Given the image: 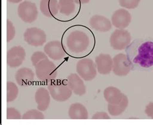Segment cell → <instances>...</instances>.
<instances>
[{"instance_id":"obj_1","label":"cell","mask_w":153,"mask_h":125,"mask_svg":"<svg viewBox=\"0 0 153 125\" xmlns=\"http://www.w3.org/2000/svg\"><path fill=\"white\" fill-rule=\"evenodd\" d=\"M67 47L68 51L74 55H79L86 52L90 46V39L85 32L76 30L68 34Z\"/></svg>"},{"instance_id":"obj_2","label":"cell","mask_w":153,"mask_h":125,"mask_svg":"<svg viewBox=\"0 0 153 125\" xmlns=\"http://www.w3.org/2000/svg\"><path fill=\"white\" fill-rule=\"evenodd\" d=\"M35 72L40 81L51 82L58 75V68L49 59H45L35 66Z\"/></svg>"},{"instance_id":"obj_3","label":"cell","mask_w":153,"mask_h":125,"mask_svg":"<svg viewBox=\"0 0 153 125\" xmlns=\"http://www.w3.org/2000/svg\"><path fill=\"white\" fill-rule=\"evenodd\" d=\"M47 88L50 92L51 97L58 102L67 101L73 94L67 84L59 80L50 82Z\"/></svg>"},{"instance_id":"obj_4","label":"cell","mask_w":153,"mask_h":125,"mask_svg":"<svg viewBox=\"0 0 153 125\" xmlns=\"http://www.w3.org/2000/svg\"><path fill=\"white\" fill-rule=\"evenodd\" d=\"M96 69L95 62L90 58L79 60L76 64V72L85 81H91L96 78Z\"/></svg>"},{"instance_id":"obj_5","label":"cell","mask_w":153,"mask_h":125,"mask_svg":"<svg viewBox=\"0 0 153 125\" xmlns=\"http://www.w3.org/2000/svg\"><path fill=\"white\" fill-rule=\"evenodd\" d=\"M19 18L23 22L31 23L35 22L38 18V11L34 3L29 1H24L18 7Z\"/></svg>"},{"instance_id":"obj_6","label":"cell","mask_w":153,"mask_h":125,"mask_svg":"<svg viewBox=\"0 0 153 125\" xmlns=\"http://www.w3.org/2000/svg\"><path fill=\"white\" fill-rule=\"evenodd\" d=\"M110 44L114 50H123L131 42V35L129 32L125 29H116L110 37Z\"/></svg>"},{"instance_id":"obj_7","label":"cell","mask_w":153,"mask_h":125,"mask_svg":"<svg viewBox=\"0 0 153 125\" xmlns=\"http://www.w3.org/2000/svg\"><path fill=\"white\" fill-rule=\"evenodd\" d=\"M23 37L27 43L34 47L42 46L47 41L45 31L37 27L28 28L24 33Z\"/></svg>"},{"instance_id":"obj_8","label":"cell","mask_w":153,"mask_h":125,"mask_svg":"<svg viewBox=\"0 0 153 125\" xmlns=\"http://www.w3.org/2000/svg\"><path fill=\"white\" fill-rule=\"evenodd\" d=\"M113 66L112 71L114 74L118 76H125L129 73L131 70V66L127 56L122 53H120L114 56L112 58Z\"/></svg>"},{"instance_id":"obj_9","label":"cell","mask_w":153,"mask_h":125,"mask_svg":"<svg viewBox=\"0 0 153 125\" xmlns=\"http://www.w3.org/2000/svg\"><path fill=\"white\" fill-rule=\"evenodd\" d=\"M26 52L22 46H14L7 52V62L10 67L20 66L25 59Z\"/></svg>"},{"instance_id":"obj_10","label":"cell","mask_w":153,"mask_h":125,"mask_svg":"<svg viewBox=\"0 0 153 125\" xmlns=\"http://www.w3.org/2000/svg\"><path fill=\"white\" fill-rule=\"evenodd\" d=\"M131 20V14L125 9L116 10L111 17L112 25L118 29H126L129 25Z\"/></svg>"},{"instance_id":"obj_11","label":"cell","mask_w":153,"mask_h":125,"mask_svg":"<svg viewBox=\"0 0 153 125\" xmlns=\"http://www.w3.org/2000/svg\"><path fill=\"white\" fill-rule=\"evenodd\" d=\"M43 50L49 58L54 60H62L65 55L62 43L58 40H52L48 42L44 47Z\"/></svg>"},{"instance_id":"obj_12","label":"cell","mask_w":153,"mask_h":125,"mask_svg":"<svg viewBox=\"0 0 153 125\" xmlns=\"http://www.w3.org/2000/svg\"><path fill=\"white\" fill-rule=\"evenodd\" d=\"M67 84L74 94L78 96H82L86 94V86L83 79L80 77L78 73H72L68 75L67 80Z\"/></svg>"},{"instance_id":"obj_13","label":"cell","mask_w":153,"mask_h":125,"mask_svg":"<svg viewBox=\"0 0 153 125\" xmlns=\"http://www.w3.org/2000/svg\"><path fill=\"white\" fill-rule=\"evenodd\" d=\"M98 72L101 75H108L112 71L113 60L108 54H100L95 58Z\"/></svg>"},{"instance_id":"obj_14","label":"cell","mask_w":153,"mask_h":125,"mask_svg":"<svg viewBox=\"0 0 153 125\" xmlns=\"http://www.w3.org/2000/svg\"><path fill=\"white\" fill-rule=\"evenodd\" d=\"M89 24L92 29L100 33H106L112 28V23L107 18L102 15L96 14L89 20Z\"/></svg>"},{"instance_id":"obj_15","label":"cell","mask_w":153,"mask_h":125,"mask_svg":"<svg viewBox=\"0 0 153 125\" xmlns=\"http://www.w3.org/2000/svg\"><path fill=\"white\" fill-rule=\"evenodd\" d=\"M51 94L49 90L41 87L36 90L35 100L37 104V108L40 111H46L51 103Z\"/></svg>"},{"instance_id":"obj_16","label":"cell","mask_w":153,"mask_h":125,"mask_svg":"<svg viewBox=\"0 0 153 125\" xmlns=\"http://www.w3.org/2000/svg\"><path fill=\"white\" fill-rule=\"evenodd\" d=\"M15 78L19 86H29L33 83L34 80V73L29 68L22 67L16 73Z\"/></svg>"},{"instance_id":"obj_17","label":"cell","mask_w":153,"mask_h":125,"mask_svg":"<svg viewBox=\"0 0 153 125\" xmlns=\"http://www.w3.org/2000/svg\"><path fill=\"white\" fill-rule=\"evenodd\" d=\"M39 8L42 13L48 18H52L59 12L58 0H41Z\"/></svg>"},{"instance_id":"obj_18","label":"cell","mask_w":153,"mask_h":125,"mask_svg":"<svg viewBox=\"0 0 153 125\" xmlns=\"http://www.w3.org/2000/svg\"><path fill=\"white\" fill-rule=\"evenodd\" d=\"M68 115L71 119H88V118L87 108L79 103L71 104L68 109Z\"/></svg>"},{"instance_id":"obj_19","label":"cell","mask_w":153,"mask_h":125,"mask_svg":"<svg viewBox=\"0 0 153 125\" xmlns=\"http://www.w3.org/2000/svg\"><path fill=\"white\" fill-rule=\"evenodd\" d=\"M124 94L118 88L114 86H108L103 91L104 99L111 104H116L121 102Z\"/></svg>"},{"instance_id":"obj_20","label":"cell","mask_w":153,"mask_h":125,"mask_svg":"<svg viewBox=\"0 0 153 125\" xmlns=\"http://www.w3.org/2000/svg\"><path fill=\"white\" fill-rule=\"evenodd\" d=\"M128 105V99L127 97L124 95L122 100L118 104H108V112L112 116H119L122 115L126 110Z\"/></svg>"},{"instance_id":"obj_21","label":"cell","mask_w":153,"mask_h":125,"mask_svg":"<svg viewBox=\"0 0 153 125\" xmlns=\"http://www.w3.org/2000/svg\"><path fill=\"white\" fill-rule=\"evenodd\" d=\"M59 12L64 16H69L76 9V4L73 0H59Z\"/></svg>"},{"instance_id":"obj_22","label":"cell","mask_w":153,"mask_h":125,"mask_svg":"<svg viewBox=\"0 0 153 125\" xmlns=\"http://www.w3.org/2000/svg\"><path fill=\"white\" fill-rule=\"evenodd\" d=\"M19 94V90L15 83L8 81L7 82V102H13L16 99Z\"/></svg>"},{"instance_id":"obj_23","label":"cell","mask_w":153,"mask_h":125,"mask_svg":"<svg viewBox=\"0 0 153 125\" xmlns=\"http://www.w3.org/2000/svg\"><path fill=\"white\" fill-rule=\"evenodd\" d=\"M44 116L43 113L38 110H30L26 112L22 115V119H44Z\"/></svg>"},{"instance_id":"obj_24","label":"cell","mask_w":153,"mask_h":125,"mask_svg":"<svg viewBox=\"0 0 153 125\" xmlns=\"http://www.w3.org/2000/svg\"><path fill=\"white\" fill-rule=\"evenodd\" d=\"M45 59H49L48 56L45 53L42 51H36L31 56V62L33 65L35 67L38 63Z\"/></svg>"},{"instance_id":"obj_25","label":"cell","mask_w":153,"mask_h":125,"mask_svg":"<svg viewBox=\"0 0 153 125\" xmlns=\"http://www.w3.org/2000/svg\"><path fill=\"white\" fill-rule=\"evenodd\" d=\"M140 0H119L121 7L127 9H134L139 5Z\"/></svg>"},{"instance_id":"obj_26","label":"cell","mask_w":153,"mask_h":125,"mask_svg":"<svg viewBox=\"0 0 153 125\" xmlns=\"http://www.w3.org/2000/svg\"><path fill=\"white\" fill-rule=\"evenodd\" d=\"M16 35V30L14 25L10 19L7 20V42H10L13 40Z\"/></svg>"},{"instance_id":"obj_27","label":"cell","mask_w":153,"mask_h":125,"mask_svg":"<svg viewBox=\"0 0 153 125\" xmlns=\"http://www.w3.org/2000/svg\"><path fill=\"white\" fill-rule=\"evenodd\" d=\"M7 119L8 120L22 119V116L21 113L16 110V109L9 107L7 109Z\"/></svg>"},{"instance_id":"obj_28","label":"cell","mask_w":153,"mask_h":125,"mask_svg":"<svg viewBox=\"0 0 153 125\" xmlns=\"http://www.w3.org/2000/svg\"><path fill=\"white\" fill-rule=\"evenodd\" d=\"M92 119H111V118L106 112H98L92 117Z\"/></svg>"},{"instance_id":"obj_29","label":"cell","mask_w":153,"mask_h":125,"mask_svg":"<svg viewBox=\"0 0 153 125\" xmlns=\"http://www.w3.org/2000/svg\"><path fill=\"white\" fill-rule=\"evenodd\" d=\"M145 113L147 117L153 119V103L151 102L149 103L145 109Z\"/></svg>"},{"instance_id":"obj_30","label":"cell","mask_w":153,"mask_h":125,"mask_svg":"<svg viewBox=\"0 0 153 125\" xmlns=\"http://www.w3.org/2000/svg\"><path fill=\"white\" fill-rule=\"evenodd\" d=\"M73 1L77 4V5H81V4H86L90 1V0H73Z\"/></svg>"},{"instance_id":"obj_31","label":"cell","mask_w":153,"mask_h":125,"mask_svg":"<svg viewBox=\"0 0 153 125\" xmlns=\"http://www.w3.org/2000/svg\"><path fill=\"white\" fill-rule=\"evenodd\" d=\"M23 0H8V1L10 3H18L22 2Z\"/></svg>"}]
</instances>
